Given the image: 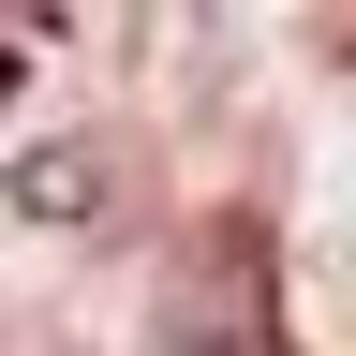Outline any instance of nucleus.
<instances>
[{"label": "nucleus", "instance_id": "nucleus-1", "mask_svg": "<svg viewBox=\"0 0 356 356\" xmlns=\"http://www.w3.org/2000/svg\"><path fill=\"white\" fill-rule=\"evenodd\" d=\"M163 356H282V327H267V222L222 208L193 267L163 282Z\"/></svg>", "mask_w": 356, "mask_h": 356}, {"label": "nucleus", "instance_id": "nucleus-2", "mask_svg": "<svg viewBox=\"0 0 356 356\" xmlns=\"http://www.w3.org/2000/svg\"><path fill=\"white\" fill-rule=\"evenodd\" d=\"M15 208L30 222H89V208H104V163H89V149H30L15 163Z\"/></svg>", "mask_w": 356, "mask_h": 356}]
</instances>
